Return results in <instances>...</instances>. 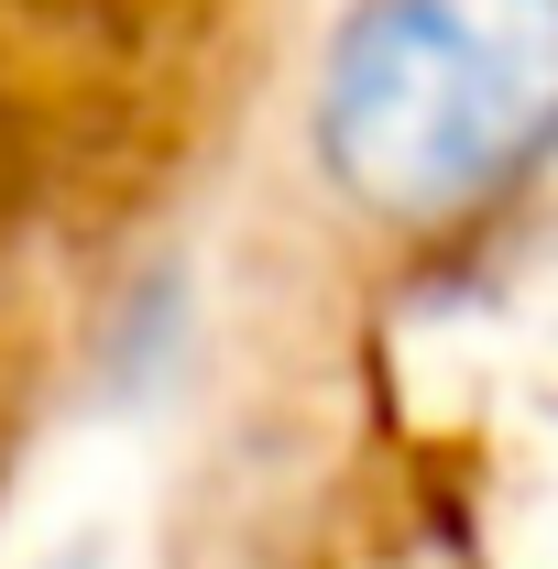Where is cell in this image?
<instances>
[{"instance_id":"cell-2","label":"cell","mask_w":558,"mask_h":569,"mask_svg":"<svg viewBox=\"0 0 558 569\" xmlns=\"http://www.w3.org/2000/svg\"><path fill=\"white\" fill-rule=\"evenodd\" d=\"M296 0H0V537L187 307Z\"/></svg>"},{"instance_id":"cell-1","label":"cell","mask_w":558,"mask_h":569,"mask_svg":"<svg viewBox=\"0 0 558 569\" xmlns=\"http://www.w3.org/2000/svg\"><path fill=\"white\" fill-rule=\"evenodd\" d=\"M142 569H558V0H296Z\"/></svg>"}]
</instances>
